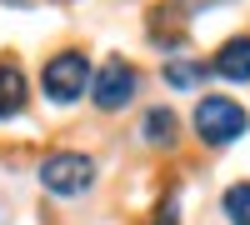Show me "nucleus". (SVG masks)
<instances>
[{
    "instance_id": "f257e3e1",
    "label": "nucleus",
    "mask_w": 250,
    "mask_h": 225,
    "mask_svg": "<svg viewBox=\"0 0 250 225\" xmlns=\"http://www.w3.org/2000/svg\"><path fill=\"white\" fill-rule=\"evenodd\" d=\"M195 130H200L205 145H230V140H240L250 130V115L225 95H205L195 105Z\"/></svg>"
},
{
    "instance_id": "f03ea898",
    "label": "nucleus",
    "mask_w": 250,
    "mask_h": 225,
    "mask_svg": "<svg viewBox=\"0 0 250 225\" xmlns=\"http://www.w3.org/2000/svg\"><path fill=\"white\" fill-rule=\"evenodd\" d=\"M90 65H85V55L80 50H60L45 60V70H40V85H45L50 100H60V105H70V100H80L90 90Z\"/></svg>"
},
{
    "instance_id": "7ed1b4c3",
    "label": "nucleus",
    "mask_w": 250,
    "mask_h": 225,
    "mask_svg": "<svg viewBox=\"0 0 250 225\" xmlns=\"http://www.w3.org/2000/svg\"><path fill=\"white\" fill-rule=\"evenodd\" d=\"M90 180H95V160L80 150L45 155V165H40V185L50 195H80V190H90Z\"/></svg>"
},
{
    "instance_id": "20e7f679",
    "label": "nucleus",
    "mask_w": 250,
    "mask_h": 225,
    "mask_svg": "<svg viewBox=\"0 0 250 225\" xmlns=\"http://www.w3.org/2000/svg\"><path fill=\"white\" fill-rule=\"evenodd\" d=\"M130 95H135V70L125 65L120 55H115V60H105V65L95 70V80H90V100H95L100 110H120Z\"/></svg>"
},
{
    "instance_id": "39448f33",
    "label": "nucleus",
    "mask_w": 250,
    "mask_h": 225,
    "mask_svg": "<svg viewBox=\"0 0 250 225\" xmlns=\"http://www.w3.org/2000/svg\"><path fill=\"white\" fill-rule=\"evenodd\" d=\"M20 105H25V75L15 60H0V120L20 115Z\"/></svg>"
},
{
    "instance_id": "423d86ee",
    "label": "nucleus",
    "mask_w": 250,
    "mask_h": 225,
    "mask_svg": "<svg viewBox=\"0 0 250 225\" xmlns=\"http://www.w3.org/2000/svg\"><path fill=\"white\" fill-rule=\"evenodd\" d=\"M215 70H220L225 80H250V40H245V35L230 40V45L215 55Z\"/></svg>"
},
{
    "instance_id": "0eeeda50",
    "label": "nucleus",
    "mask_w": 250,
    "mask_h": 225,
    "mask_svg": "<svg viewBox=\"0 0 250 225\" xmlns=\"http://www.w3.org/2000/svg\"><path fill=\"white\" fill-rule=\"evenodd\" d=\"M225 215H230V225H250V180L225 190Z\"/></svg>"
},
{
    "instance_id": "6e6552de",
    "label": "nucleus",
    "mask_w": 250,
    "mask_h": 225,
    "mask_svg": "<svg viewBox=\"0 0 250 225\" xmlns=\"http://www.w3.org/2000/svg\"><path fill=\"white\" fill-rule=\"evenodd\" d=\"M145 140L170 145V140H175V115L170 110H150V115H145Z\"/></svg>"
},
{
    "instance_id": "1a4fd4ad",
    "label": "nucleus",
    "mask_w": 250,
    "mask_h": 225,
    "mask_svg": "<svg viewBox=\"0 0 250 225\" xmlns=\"http://www.w3.org/2000/svg\"><path fill=\"white\" fill-rule=\"evenodd\" d=\"M165 80H170V85H195L200 70H195V65H170V70H165Z\"/></svg>"
},
{
    "instance_id": "9d476101",
    "label": "nucleus",
    "mask_w": 250,
    "mask_h": 225,
    "mask_svg": "<svg viewBox=\"0 0 250 225\" xmlns=\"http://www.w3.org/2000/svg\"><path fill=\"white\" fill-rule=\"evenodd\" d=\"M155 225H175V210H170V205H165V215H160Z\"/></svg>"
}]
</instances>
